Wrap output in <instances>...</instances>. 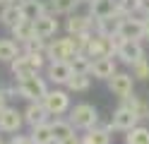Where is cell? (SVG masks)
I'll use <instances>...</instances> for the list:
<instances>
[{"label":"cell","mask_w":149,"mask_h":144,"mask_svg":"<svg viewBox=\"0 0 149 144\" xmlns=\"http://www.w3.org/2000/svg\"><path fill=\"white\" fill-rule=\"evenodd\" d=\"M43 63H46V55L43 53H26V51H22L10 63V70L15 74V79H22V77H26V74L39 72L43 67Z\"/></svg>","instance_id":"1"},{"label":"cell","mask_w":149,"mask_h":144,"mask_svg":"<svg viewBox=\"0 0 149 144\" xmlns=\"http://www.w3.org/2000/svg\"><path fill=\"white\" fill-rule=\"evenodd\" d=\"M17 82V91H19L22 99L26 101H41L46 94H48V84H46L43 77H39V72L34 74H26L22 79H15Z\"/></svg>","instance_id":"2"},{"label":"cell","mask_w":149,"mask_h":144,"mask_svg":"<svg viewBox=\"0 0 149 144\" xmlns=\"http://www.w3.org/2000/svg\"><path fill=\"white\" fill-rule=\"evenodd\" d=\"M70 122L77 130H91L99 125V111L91 103H77L74 108H70Z\"/></svg>","instance_id":"3"},{"label":"cell","mask_w":149,"mask_h":144,"mask_svg":"<svg viewBox=\"0 0 149 144\" xmlns=\"http://www.w3.org/2000/svg\"><path fill=\"white\" fill-rule=\"evenodd\" d=\"M48 115H63L70 111V94L65 89H48V94L41 99Z\"/></svg>","instance_id":"4"},{"label":"cell","mask_w":149,"mask_h":144,"mask_svg":"<svg viewBox=\"0 0 149 144\" xmlns=\"http://www.w3.org/2000/svg\"><path fill=\"white\" fill-rule=\"evenodd\" d=\"M118 36L125 38V41H142L144 38V22H142V17H135V15L123 17L120 29H118Z\"/></svg>","instance_id":"5"},{"label":"cell","mask_w":149,"mask_h":144,"mask_svg":"<svg viewBox=\"0 0 149 144\" xmlns=\"http://www.w3.org/2000/svg\"><path fill=\"white\" fill-rule=\"evenodd\" d=\"M48 60L53 63V60H70V58L74 55V51H72V46H70V41L68 38H48L46 41V53H43Z\"/></svg>","instance_id":"6"},{"label":"cell","mask_w":149,"mask_h":144,"mask_svg":"<svg viewBox=\"0 0 149 144\" xmlns=\"http://www.w3.org/2000/svg\"><path fill=\"white\" fill-rule=\"evenodd\" d=\"M108 125H111V130L127 132V130H132L135 125H139V118L135 115V111H130V108H127V106H118Z\"/></svg>","instance_id":"7"},{"label":"cell","mask_w":149,"mask_h":144,"mask_svg":"<svg viewBox=\"0 0 149 144\" xmlns=\"http://www.w3.org/2000/svg\"><path fill=\"white\" fill-rule=\"evenodd\" d=\"M108 89H111L113 96L125 99V96H130L132 89H135V77L127 74V72H116V74L108 79Z\"/></svg>","instance_id":"8"},{"label":"cell","mask_w":149,"mask_h":144,"mask_svg":"<svg viewBox=\"0 0 149 144\" xmlns=\"http://www.w3.org/2000/svg\"><path fill=\"white\" fill-rule=\"evenodd\" d=\"M116 58H120L125 65H132L135 60H139V58H144V46L142 41H120L118 48H116Z\"/></svg>","instance_id":"9"},{"label":"cell","mask_w":149,"mask_h":144,"mask_svg":"<svg viewBox=\"0 0 149 144\" xmlns=\"http://www.w3.org/2000/svg\"><path fill=\"white\" fill-rule=\"evenodd\" d=\"M58 29H60V24L53 12H43L41 17L34 19V36H39V38H53L58 34Z\"/></svg>","instance_id":"10"},{"label":"cell","mask_w":149,"mask_h":144,"mask_svg":"<svg viewBox=\"0 0 149 144\" xmlns=\"http://www.w3.org/2000/svg\"><path fill=\"white\" fill-rule=\"evenodd\" d=\"M116 72H118V67H116L113 55H106V58H94V60H91V70H89V74L94 77V79H104V82H108Z\"/></svg>","instance_id":"11"},{"label":"cell","mask_w":149,"mask_h":144,"mask_svg":"<svg viewBox=\"0 0 149 144\" xmlns=\"http://www.w3.org/2000/svg\"><path fill=\"white\" fill-rule=\"evenodd\" d=\"M24 125V115L22 111L12 108V106H7V108L0 113V132H19Z\"/></svg>","instance_id":"12"},{"label":"cell","mask_w":149,"mask_h":144,"mask_svg":"<svg viewBox=\"0 0 149 144\" xmlns=\"http://www.w3.org/2000/svg\"><path fill=\"white\" fill-rule=\"evenodd\" d=\"M46 74H48V79H51L53 84H63V86H65L68 79H70L74 72H72V67H70L68 60H53V63H48Z\"/></svg>","instance_id":"13"},{"label":"cell","mask_w":149,"mask_h":144,"mask_svg":"<svg viewBox=\"0 0 149 144\" xmlns=\"http://www.w3.org/2000/svg\"><path fill=\"white\" fill-rule=\"evenodd\" d=\"M22 115H24V122L26 125H41V122H48V111H46V106L41 103V101H29V106L22 111Z\"/></svg>","instance_id":"14"},{"label":"cell","mask_w":149,"mask_h":144,"mask_svg":"<svg viewBox=\"0 0 149 144\" xmlns=\"http://www.w3.org/2000/svg\"><path fill=\"white\" fill-rule=\"evenodd\" d=\"M120 22H123V15L116 12V15H108V17L94 19V29H96V34H101V36H118Z\"/></svg>","instance_id":"15"},{"label":"cell","mask_w":149,"mask_h":144,"mask_svg":"<svg viewBox=\"0 0 149 144\" xmlns=\"http://www.w3.org/2000/svg\"><path fill=\"white\" fill-rule=\"evenodd\" d=\"M65 26H68V34H89L91 26H94V17L89 12L87 15H72Z\"/></svg>","instance_id":"16"},{"label":"cell","mask_w":149,"mask_h":144,"mask_svg":"<svg viewBox=\"0 0 149 144\" xmlns=\"http://www.w3.org/2000/svg\"><path fill=\"white\" fill-rule=\"evenodd\" d=\"M19 10H22V19L34 22L36 17L48 12V3H43V0H19Z\"/></svg>","instance_id":"17"},{"label":"cell","mask_w":149,"mask_h":144,"mask_svg":"<svg viewBox=\"0 0 149 144\" xmlns=\"http://www.w3.org/2000/svg\"><path fill=\"white\" fill-rule=\"evenodd\" d=\"M123 103L120 106H127L130 111H135V115L139 120H149V101L147 99H142V96H135V91L130 94V96H125V99H120Z\"/></svg>","instance_id":"18"},{"label":"cell","mask_w":149,"mask_h":144,"mask_svg":"<svg viewBox=\"0 0 149 144\" xmlns=\"http://www.w3.org/2000/svg\"><path fill=\"white\" fill-rule=\"evenodd\" d=\"M118 12V5L116 0H91L89 3V15L94 19H101V17H108V15H116ZM120 15V12H118Z\"/></svg>","instance_id":"19"},{"label":"cell","mask_w":149,"mask_h":144,"mask_svg":"<svg viewBox=\"0 0 149 144\" xmlns=\"http://www.w3.org/2000/svg\"><path fill=\"white\" fill-rule=\"evenodd\" d=\"M51 122V132H53V142H63L74 134V127L70 120H63V118H55V120H48Z\"/></svg>","instance_id":"20"},{"label":"cell","mask_w":149,"mask_h":144,"mask_svg":"<svg viewBox=\"0 0 149 144\" xmlns=\"http://www.w3.org/2000/svg\"><path fill=\"white\" fill-rule=\"evenodd\" d=\"M12 31V38H17V43H26L29 38H34V22H29V19H19L15 26H10Z\"/></svg>","instance_id":"21"},{"label":"cell","mask_w":149,"mask_h":144,"mask_svg":"<svg viewBox=\"0 0 149 144\" xmlns=\"http://www.w3.org/2000/svg\"><path fill=\"white\" fill-rule=\"evenodd\" d=\"M79 142L82 144H111V130H106V127L84 130V137H82Z\"/></svg>","instance_id":"22"},{"label":"cell","mask_w":149,"mask_h":144,"mask_svg":"<svg viewBox=\"0 0 149 144\" xmlns=\"http://www.w3.org/2000/svg\"><path fill=\"white\" fill-rule=\"evenodd\" d=\"M22 19V10L19 3H10V5H3V12H0V24L5 26H15L17 22Z\"/></svg>","instance_id":"23"},{"label":"cell","mask_w":149,"mask_h":144,"mask_svg":"<svg viewBox=\"0 0 149 144\" xmlns=\"http://www.w3.org/2000/svg\"><path fill=\"white\" fill-rule=\"evenodd\" d=\"M29 137L34 139V144H55V142H53V132H51V122L34 125Z\"/></svg>","instance_id":"24"},{"label":"cell","mask_w":149,"mask_h":144,"mask_svg":"<svg viewBox=\"0 0 149 144\" xmlns=\"http://www.w3.org/2000/svg\"><path fill=\"white\" fill-rule=\"evenodd\" d=\"M19 43L12 41V38H0V60L3 63H12L17 55H19Z\"/></svg>","instance_id":"25"},{"label":"cell","mask_w":149,"mask_h":144,"mask_svg":"<svg viewBox=\"0 0 149 144\" xmlns=\"http://www.w3.org/2000/svg\"><path fill=\"white\" fill-rule=\"evenodd\" d=\"M79 0H51L48 3V12L53 15H72L77 10Z\"/></svg>","instance_id":"26"},{"label":"cell","mask_w":149,"mask_h":144,"mask_svg":"<svg viewBox=\"0 0 149 144\" xmlns=\"http://www.w3.org/2000/svg\"><path fill=\"white\" fill-rule=\"evenodd\" d=\"M68 91H87L91 86V74H82V72H74L70 79H68Z\"/></svg>","instance_id":"27"},{"label":"cell","mask_w":149,"mask_h":144,"mask_svg":"<svg viewBox=\"0 0 149 144\" xmlns=\"http://www.w3.org/2000/svg\"><path fill=\"white\" fill-rule=\"evenodd\" d=\"M125 144H149V130L142 125H135L132 130H127Z\"/></svg>","instance_id":"28"},{"label":"cell","mask_w":149,"mask_h":144,"mask_svg":"<svg viewBox=\"0 0 149 144\" xmlns=\"http://www.w3.org/2000/svg\"><path fill=\"white\" fill-rule=\"evenodd\" d=\"M68 63H70V67H72V72L89 74V70H91V58H89V55H84V53H74Z\"/></svg>","instance_id":"29"},{"label":"cell","mask_w":149,"mask_h":144,"mask_svg":"<svg viewBox=\"0 0 149 144\" xmlns=\"http://www.w3.org/2000/svg\"><path fill=\"white\" fill-rule=\"evenodd\" d=\"M132 77L135 79H142V82H149V58H139V60H135L132 65Z\"/></svg>","instance_id":"30"},{"label":"cell","mask_w":149,"mask_h":144,"mask_svg":"<svg viewBox=\"0 0 149 144\" xmlns=\"http://www.w3.org/2000/svg\"><path fill=\"white\" fill-rule=\"evenodd\" d=\"M118 5V12L127 17V15H137L139 12V5H142V0H116Z\"/></svg>","instance_id":"31"},{"label":"cell","mask_w":149,"mask_h":144,"mask_svg":"<svg viewBox=\"0 0 149 144\" xmlns=\"http://www.w3.org/2000/svg\"><path fill=\"white\" fill-rule=\"evenodd\" d=\"M46 41H48V38L34 36V38H29V41L24 43V51L26 53H46Z\"/></svg>","instance_id":"32"},{"label":"cell","mask_w":149,"mask_h":144,"mask_svg":"<svg viewBox=\"0 0 149 144\" xmlns=\"http://www.w3.org/2000/svg\"><path fill=\"white\" fill-rule=\"evenodd\" d=\"M10 144H34V139L29 137V134H15Z\"/></svg>","instance_id":"33"},{"label":"cell","mask_w":149,"mask_h":144,"mask_svg":"<svg viewBox=\"0 0 149 144\" xmlns=\"http://www.w3.org/2000/svg\"><path fill=\"white\" fill-rule=\"evenodd\" d=\"M7 101H10V94H7V89H0V113L7 108Z\"/></svg>","instance_id":"34"},{"label":"cell","mask_w":149,"mask_h":144,"mask_svg":"<svg viewBox=\"0 0 149 144\" xmlns=\"http://www.w3.org/2000/svg\"><path fill=\"white\" fill-rule=\"evenodd\" d=\"M55 144H82V142H79V137H74V134H72V137L63 139V142H55Z\"/></svg>","instance_id":"35"},{"label":"cell","mask_w":149,"mask_h":144,"mask_svg":"<svg viewBox=\"0 0 149 144\" xmlns=\"http://www.w3.org/2000/svg\"><path fill=\"white\" fill-rule=\"evenodd\" d=\"M142 22H144V38L149 41V15H147V17H142Z\"/></svg>","instance_id":"36"},{"label":"cell","mask_w":149,"mask_h":144,"mask_svg":"<svg viewBox=\"0 0 149 144\" xmlns=\"http://www.w3.org/2000/svg\"><path fill=\"white\" fill-rule=\"evenodd\" d=\"M10 3H19V0H0V5H10Z\"/></svg>","instance_id":"37"},{"label":"cell","mask_w":149,"mask_h":144,"mask_svg":"<svg viewBox=\"0 0 149 144\" xmlns=\"http://www.w3.org/2000/svg\"><path fill=\"white\" fill-rule=\"evenodd\" d=\"M91 3V0H79V5H89Z\"/></svg>","instance_id":"38"},{"label":"cell","mask_w":149,"mask_h":144,"mask_svg":"<svg viewBox=\"0 0 149 144\" xmlns=\"http://www.w3.org/2000/svg\"><path fill=\"white\" fill-rule=\"evenodd\" d=\"M0 144H5V142H3V139H0Z\"/></svg>","instance_id":"39"}]
</instances>
